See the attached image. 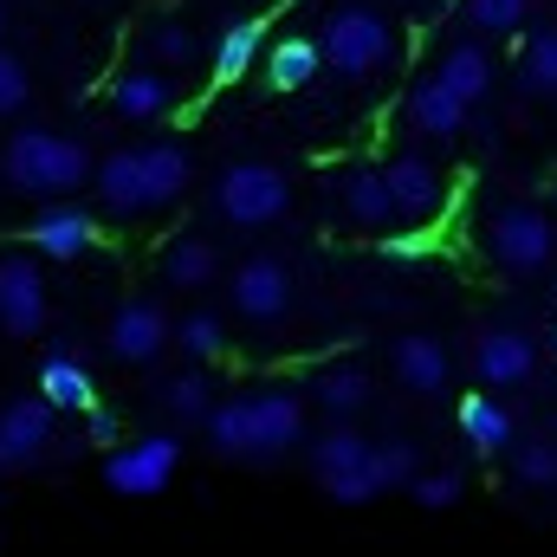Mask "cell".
I'll return each instance as SVG.
<instances>
[{"label":"cell","mask_w":557,"mask_h":557,"mask_svg":"<svg viewBox=\"0 0 557 557\" xmlns=\"http://www.w3.org/2000/svg\"><path fill=\"white\" fill-rule=\"evenodd\" d=\"M188 182H195V156H188V143H175V137L111 149L98 162V175H91L104 214H117V221H143V214L175 208L188 195Z\"/></svg>","instance_id":"1"},{"label":"cell","mask_w":557,"mask_h":557,"mask_svg":"<svg viewBox=\"0 0 557 557\" xmlns=\"http://www.w3.org/2000/svg\"><path fill=\"white\" fill-rule=\"evenodd\" d=\"M298 441H305V396L298 389H247V396L214 403V416H208V447L221 460L267 467L278 454H292Z\"/></svg>","instance_id":"2"},{"label":"cell","mask_w":557,"mask_h":557,"mask_svg":"<svg viewBox=\"0 0 557 557\" xmlns=\"http://www.w3.org/2000/svg\"><path fill=\"white\" fill-rule=\"evenodd\" d=\"M318 52H324V72H337V78H350V85H370V78H383V72L403 59V39H396V26H389L383 7H370V0H337V7L324 13Z\"/></svg>","instance_id":"3"},{"label":"cell","mask_w":557,"mask_h":557,"mask_svg":"<svg viewBox=\"0 0 557 557\" xmlns=\"http://www.w3.org/2000/svg\"><path fill=\"white\" fill-rule=\"evenodd\" d=\"M0 175H7V188H20L33 201H65L72 188H85L98 175V162L85 143L59 137V131H13L0 149Z\"/></svg>","instance_id":"4"},{"label":"cell","mask_w":557,"mask_h":557,"mask_svg":"<svg viewBox=\"0 0 557 557\" xmlns=\"http://www.w3.org/2000/svg\"><path fill=\"white\" fill-rule=\"evenodd\" d=\"M311 480H318L324 499H337V506H370L376 493H389L376 441H363L350 421H331V428L311 441Z\"/></svg>","instance_id":"5"},{"label":"cell","mask_w":557,"mask_h":557,"mask_svg":"<svg viewBox=\"0 0 557 557\" xmlns=\"http://www.w3.org/2000/svg\"><path fill=\"white\" fill-rule=\"evenodd\" d=\"M557 253V227L539 201H499L486 214V260L506 278H532L545 273Z\"/></svg>","instance_id":"6"},{"label":"cell","mask_w":557,"mask_h":557,"mask_svg":"<svg viewBox=\"0 0 557 557\" xmlns=\"http://www.w3.org/2000/svg\"><path fill=\"white\" fill-rule=\"evenodd\" d=\"M214 214L227 227H273L292 214V175L278 162H227L214 175Z\"/></svg>","instance_id":"7"},{"label":"cell","mask_w":557,"mask_h":557,"mask_svg":"<svg viewBox=\"0 0 557 557\" xmlns=\"http://www.w3.org/2000/svg\"><path fill=\"white\" fill-rule=\"evenodd\" d=\"M383 182H389V195H396L403 227L428 234V227L447 214V175H441L434 156H421V149H389V156H383Z\"/></svg>","instance_id":"8"},{"label":"cell","mask_w":557,"mask_h":557,"mask_svg":"<svg viewBox=\"0 0 557 557\" xmlns=\"http://www.w3.org/2000/svg\"><path fill=\"white\" fill-rule=\"evenodd\" d=\"M182 467V441L175 434H137L117 454H104V486L124 499H156Z\"/></svg>","instance_id":"9"},{"label":"cell","mask_w":557,"mask_h":557,"mask_svg":"<svg viewBox=\"0 0 557 557\" xmlns=\"http://www.w3.org/2000/svg\"><path fill=\"white\" fill-rule=\"evenodd\" d=\"M234 311L247 318V324H285L292 318V267L278 260V253H253V260H240L234 267Z\"/></svg>","instance_id":"10"},{"label":"cell","mask_w":557,"mask_h":557,"mask_svg":"<svg viewBox=\"0 0 557 557\" xmlns=\"http://www.w3.org/2000/svg\"><path fill=\"white\" fill-rule=\"evenodd\" d=\"M104 344H111V357L117 363H156L169 344H175V318L156 305V298H124L117 311H111V324H104Z\"/></svg>","instance_id":"11"},{"label":"cell","mask_w":557,"mask_h":557,"mask_svg":"<svg viewBox=\"0 0 557 557\" xmlns=\"http://www.w3.org/2000/svg\"><path fill=\"white\" fill-rule=\"evenodd\" d=\"M46 273L26 253H0V331L7 337H39L46 331Z\"/></svg>","instance_id":"12"},{"label":"cell","mask_w":557,"mask_h":557,"mask_svg":"<svg viewBox=\"0 0 557 557\" xmlns=\"http://www.w3.org/2000/svg\"><path fill=\"white\" fill-rule=\"evenodd\" d=\"M52 428H59V409L46 396H13L0 409V473H20L33 467L46 447H52Z\"/></svg>","instance_id":"13"},{"label":"cell","mask_w":557,"mask_h":557,"mask_svg":"<svg viewBox=\"0 0 557 557\" xmlns=\"http://www.w3.org/2000/svg\"><path fill=\"white\" fill-rule=\"evenodd\" d=\"M337 214H344L350 227H363V234L403 227L396 195H389V182H383V162H350V169L337 175Z\"/></svg>","instance_id":"14"},{"label":"cell","mask_w":557,"mask_h":557,"mask_svg":"<svg viewBox=\"0 0 557 557\" xmlns=\"http://www.w3.org/2000/svg\"><path fill=\"white\" fill-rule=\"evenodd\" d=\"M532 370H539V350H532L525 331L486 324V331L473 337V376H480L486 389H519V383H532Z\"/></svg>","instance_id":"15"},{"label":"cell","mask_w":557,"mask_h":557,"mask_svg":"<svg viewBox=\"0 0 557 557\" xmlns=\"http://www.w3.org/2000/svg\"><path fill=\"white\" fill-rule=\"evenodd\" d=\"M26 247H33L39 260H85V253L98 247V221H91L85 208H72V201H52V208L33 214Z\"/></svg>","instance_id":"16"},{"label":"cell","mask_w":557,"mask_h":557,"mask_svg":"<svg viewBox=\"0 0 557 557\" xmlns=\"http://www.w3.org/2000/svg\"><path fill=\"white\" fill-rule=\"evenodd\" d=\"M111 111H117L124 124H156V117H169V111H175V78L156 72V65H124V72L111 78Z\"/></svg>","instance_id":"17"},{"label":"cell","mask_w":557,"mask_h":557,"mask_svg":"<svg viewBox=\"0 0 557 557\" xmlns=\"http://www.w3.org/2000/svg\"><path fill=\"white\" fill-rule=\"evenodd\" d=\"M389 370H396V383H403L409 396H441V389H447V376H454V357H447V344H441V337L409 331V337H396Z\"/></svg>","instance_id":"18"},{"label":"cell","mask_w":557,"mask_h":557,"mask_svg":"<svg viewBox=\"0 0 557 557\" xmlns=\"http://www.w3.org/2000/svg\"><path fill=\"white\" fill-rule=\"evenodd\" d=\"M403 117H409V131L416 137H428V143H454L460 131H467V104L428 72V78H416L409 85V98H403Z\"/></svg>","instance_id":"19"},{"label":"cell","mask_w":557,"mask_h":557,"mask_svg":"<svg viewBox=\"0 0 557 557\" xmlns=\"http://www.w3.org/2000/svg\"><path fill=\"white\" fill-rule=\"evenodd\" d=\"M434 78H441L467 111H480V104H486V91H493V59H486V46H480V39H454V46L441 52Z\"/></svg>","instance_id":"20"},{"label":"cell","mask_w":557,"mask_h":557,"mask_svg":"<svg viewBox=\"0 0 557 557\" xmlns=\"http://www.w3.org/2000/svg\"><path fill=\"white\" fill-rule=\"evenodd\" d=\"M39 396H46L59 416H91V409H98V383H91V370H85L72 350H52V357L39 363Z\"/></svg>","instance_id":"21"},{"label":"cell","mask_w":557,"mask_h":557,"mask_svg":"<svg viewBox=\"0 0 557 557\" xmlns=\"http://www.w3.org/2000/svg\"><path fill=\"white\" fill-rule=\"evenodd\" d=\"M137 46H143V65H156V72H188V65L201 59V39H195V26H188V20H175V13H156V20H143Z\"/></svg>","instance_id":"22"},{"label":"cell","mask_w":557,"mask_h":557,"mask_svg":"<svg viewBox=\"0 0 557 557\" xmlns=\"http://www.w3.org/2000/svg\"><path fill=\"white\" fill-rule=\"evenodd\" d=\"M221 278V247L214 240H201V234H175L169 247H162V285H175V292H201V285H214Z\"/></svg>","instance_id":"23"},{"label":"cell","mask_w":557,"mask_h":557,"mask_svg":"<svg viewBox=\"0 0 557 557\" xmlns=\"http://www.w3.org/2000/svg\"><path fill=\"white\" fill-rule=\"evenodd\" d=\"M311 396H318V409H324L331 421H350V416H363V409H370L376 383H370V370H363V363H331V370H318Z\"/></svg>","instance_id":"24"},{"label":"cell","mask_w":557,"mask_h":557,"mask_svg":"<svg viewBox=\"0 0 557 557\" xmlns=\"http://www.w3.org/2000/svg\"><path fill=\"white\" fill-rule=\"evenodd\" d=\"M260 46H267V20H234V26H221V39H214V85H234V78H247L253 72V59H260Z\"/></svg>","instance_id":"25"},{"label":"cell","mask_w":557,"mask_h":557,"mask_svg":"<svg viewBox=\"0 0 557 557\" xmlns=\"http://www.w3.org/2000/svg\"><path fill=\"white\" fill-rule=\"evenodd\" d=\"M324 72V52H318V39H278L273 52H267V78H273V91H305L311 78Z\"/></svg>","instance_id":"26"},{"label":"cell","mask_w":557,"mask_h":557,"mask_svg":"<svg viewBox=\"0 0 557 557\" xmlns=\"http://www.w3.org/2000/svg\"><path fill=\"white\" fill-rule=\"evenodd\" d=\"M156 403L169 409V421H201L214 416V383H208V370H175L162 389H156Z\"/></svg>","instance_id":"27"},{"label":"cell","mask_w":557,"mask_h":557,"mask_svg":"<svg viewBox=\"0 0 557 557\" xmlns=\"http://www.w3.org/2000/svg\"><path fill=\"white\" fill-rule=\"evenodd\" d=\"M460 434H467L473 454H499V447H512V416L493 396H467L460 403Z\"/></svg>","instance_id":"28"},{"label":"cell","mask_w":557,"mask_h":557,"mask_svg":"<svg viewBox=\"0 0 557 557\" xmlns=\"http://www.w3.org/2000/svg\"><path fill=\"white\" fill-rule=\"evenodd\" d=\"M519 85L532 98H557V26H539L519 52Z\"/></svg>","instance_id":"29"},{"label":"cell","mask_w":557,"mask_h":557,"mask_svg":"<svg viewBox=\"0 0 557 557\" xmlns=\"http://www.w3.org/2000/svg\"><path fill=\"white\" fill-rule=\"evenodd\" d=\"M175 344H182V357L214 363V357L227 350V324H221V311H182V318H175Z\"/></svg>","instance_id":"30"},{"label":"cell","mask_w":557,"mask_h":557,"mask_svg":"<svg viewBox=\"0 0 557 557\" xmlns=\"http://www.w3.org/2000/svg\"><path fill=\"white\" fill-rule=\"evenodd\" d=\"M525 13H532V0H467V26H473V33H486V39L519 33V26H525Z\"/></svg>","instance_id":"31"},{"label":"cell","mask_w":557,"mask_h":557,"mask_svg":"<svg viewBox=\"0 0 557 557\" xmlns=\"http://www.w3.org/2000/svg\"><path fill=\"white\" fill-rule=\"evenodd\" d=\"M512 473H519V486H525V493H552V486H557V447H552V441H525V454H519V467H512Z\"/></svg>","instance_id":"32"},{"label":"cell","mask_w":557,"mask_h":557,"mask_svg":"<svg viewBox=\"0 0 557 557\" xmlns=\"http://www.w3.org/2000/svg\"><path fill=\"white\" fill-rule=\"evenodd\" d=\"M33 104V72H26V59H13L7 46H0V117H13V111H26Z\"/></svg>","instance_id":"33"},{"label":"cell","mask_w":557,"mask_h":557,"mask_svg":"<svg viewBox=\"0 0 557 557\" xmlns=\"http://www.w3.org/2000/svg\"><path fill=\"white\" fill-rule=\"evenodd\" d=\"M460 486H467V480H460L454 467H434V473H421L409 493H416V506H428V512H447V506L460 499Z\"/></svg>","instance_id":"34"},{"label":"cell","mask_w":557,"mask_h":557,"mask_svg":"<svg viewBox=\"0 0 557 557\" xmlns=\"http://www.w3.org/2000/svg\"><path fill=\"white\" fill-rule=\"evenodd\" d=\"M376 454H383V480H389V486H416L421 480V454L409 441H383Z\"/></svg>","instance_id":"35"},{"label":"cell","mask_w":557,"mask_h":557,"mask_svg":"<svg viewBox=\"0 0 557 557\" xmlns=\"http://www.w3.org/2000/svg\"><path fill=\"white\" fill-rule=\"evenodd\" d=\"M85 434H91V441H98L104 454H117V447H124V421H117V409H104V403H98V409L85 416Z\"/></svg>","instance_id":"36"},{"label":"cell","mask_w":557,"mask_h":557,"mask_svg":"<svg viewBox=\"0 0 557 557\" xmlns=\"http://www.w3.org/2000/svg\"><path fill=\"white\" fill-rule=\"evenodd\" d=\"M383 247H389L396 260H421V253H428V234H389Z\"/></svg>","instance_id":"37"},{"label":"cell","mask_w":557,"mask_h":557,"mask_svg":"<svg viewBox=\"0 0 557 557\" xmlns=\"http://www.w3.org/2000/svg\"><path fill=\"white\" fill-rule=\"evenodd\" d=\"M0 39H7V0H0Z\"/></svg>","instance_id":"38"}]
</instances>
